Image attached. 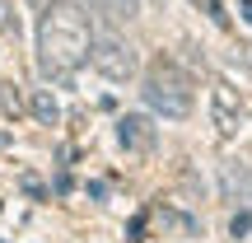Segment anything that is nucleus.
Masks as SVG:
<instances>
[{
    "instance_id": "9d476101",
    "label": "nucleus",
    "mask_w": 252,
    "mask_h": 243,
    "mask_svg": "<svg viewBox=\"0 0 252 243\" xmlns=\"http://www.w3.org/2000/svg\"><path fill=\"white\" fill-rule=\"evenodd\" d=\"M0 108L14 112V117L24 112V94H19V84H14V80H0Z\"/></svg>"
},
{
    "instance_id": "f03ea898",
    "label": "nucleus",
    "mask_w": 252,
    "mask_h": 243,
    "mask_svg": "<svg viewBox=\"0 0 252 243\" xmlns=\"http://www.w3.org/2000/svg\"><path fill=\"white\" fill-rule=\"evenodd\" d=\"M140 99L150 103L159 117H173V122H178V117H187V112H191V80L173 61H154V70L145 75Z\"/></svg>"
},
{
    "instance_id": "f257e3e1",
    "label": "nucleus",
    "mask_w": 252,
    "mask_h": 243,
    "mask_svg": "<svg viewBox=\"0 0 252 243\" xmlns=\"http://www.w3.org/2000/svg\"><path fill=\"white\" fill-rule=\"evenodd\" d=\"M94 52V33H89V14L80 0H52L42 5L37 19V70L47 80L65 84Z\"/></svg>"
},
{
    "instance_id": "9b49d317",
    "label": "nucleus",
    "mask_w": 252,
    "mask_h": 243,
    "mask_svg": "<svg viewBox=\"0 0 252 243\" xmlns=\"http://www.w3.org/2000/svg\"><path fill=\"white\" fill-rule=\"evenodd\" d=\"M0 33L19 37V14H14V0H0Z\"/></svg>"
},
{
    "instance_id": "6e6552de",
    "label": "nucleus",
    "mask_w": 252,
    "mask_h": 243,
    "mask_svg": "<svg viewBox=\"0 0 252 243\" xmlns=\"http://www.w3.org/2000/svg\"><path fill=\"white\" fill-rule=\"evenodd\" d=\"M33 117L42 122V126H56V122H61V103L52 99V89H37L33 94Z\"/></svg>"
},
{
    "instance_id": "f8f14e48",
    "label": "nucleus",
    "mask_w": 252,
    "mask_h": 243,
    "mask_svg": "<svg viewBox=\"0 0 252 243\" xmlns=\"http://www.w3.org/2000/svg\"><path fill=\"white\" fill-rule=\"evenodd\" d=\"M248 229H252V215H248V210H238V215L229 220V234H234V239H243Z\"/></svg>"
},
{
    "instance_id": "2eb2a0df",
    "label": "nucleus",
    "mask_w": 252,
    "mask_h": 243,
    "mask_svg": "<svg viewBox=\"0 0 252 243\" xmlns=\"http://www.w3.org/2000/svg\"><path fill=\"white\" fill-rule=\"evenodd\" d=\"M238 14H243L248 24H252V0H238Z\"/></svg>"
},
{
    "instance_id": "4468645a",
    "label": "nucleus",
    "mask_w": 252,
    "mask_h": 243,
    "mask_svg": "<svg viewBox=\"0 0 252 243\" xmlns=\"http://www.w3.org/2000/svg\"><path fill=\"white\" fill-rule=\"evenodd\" d=\"M238 61H243L248 70H252V42H238Z\"/></svg>"
},
{
    "instance_id": "423d86ee",
    "label": "nucleus",
    "mask_w": 252,
    "mask_h": 243,
    "mask_svg": "<svg viewBox=\"0 0 252 243\" xmlns=\"http://www.w3.org/2000/svg\"><path fill=\"white\" fill-rule=\"evenodd\" d=\"M117 140L126 145V150H154V126H150V117H135V112H131V117H122L117 122Z\"/></svg>"
},
{
    "instance_id": "7ed1b4c3",
    "label": "nucleus",
    "mask_w": 252,
    "mask_h": 243,
    "mask_svg": "<svg viewBox=\"0 0 252 243\" xmlns=\"http://www.w3.org/2000/svg\"><path fill=\"white\" fill-rule=\"evenodd\" d=\"M89 66L103 75V80H131L135 70H140V56H135L131 42H122L117 33H98L94 37V52H89Z\"/></svg>"
},
{
    "instance_id": "ddd939ff",
    "label": "nucleus",
    "mask_w": 252,
    "mask_h": 243,
    "mask_svg": "<svg viewBox=\"0 0 252 243\" xmlns=\"http://www.w3.org/2000/svg\"><path fill=\"white\" fill-rule=\"evenodd\" d=\"M196 5H206V14L215 19V24H224V14H220V5H215V0H196Z\"/></svg>"
},
{
    "instance_id": "1a4fd4ad",
    "label": "nucleus",
    "mask_w": 252,
    "mask_h": 243,
    "mask_svg": "<svg viewBox=\"0 0 252 243\" xmlns=\"http://www.w3.org/2000/svg\"><path fill=\"white\" fill-rule=\"evenodd\" d=\"M159 225L163 229H168V234H182V239H191V234H196V220H191V215H182V210H159Z\"/></svg>"
},
{
    "instance_id": "39448f33",
    "label": "nucleus",
    "mask_w": 252,
    "mask_h": 243,
    "mask_svg": "<svg viewBox=\"0 0 252 243\" xmlns=\"http://www.w3.org/2000/svg\"><path fill=\"white\" fill-rule=\"evenodd\" d=\"M220 192H224V201H252V169L248 164H238V159H229V164H220Z\"/></svg>"
},
{
    "instance_id": "0eeeda50",
    "label": "nucleus",
    "mask_w": 252,
    "mask_h": 243,
    "mask_svg": "<svg viewBox=\"0 0 252 243\" xmlns=\"http://www.w3.org/2000/svg\"><path fill=\"white\" fill-rule=\"evenodd\" d=\"M84 5L89 9H98V14H108V19H126V24H131L135 14H140V0H84Z\"/></svg>"
},
{
    "instance_id": "20e7f679",
    "label": "nucleus",
    "mask_w": 252,
    "mask_h": 243,
    "mask_svg": "<svg viewBox=\"0 0 252 243\" xmlns=\"http://www.w3.org/2000/svg\"><path fill=\"white\" fill-rule=\"evenodd\" d=\"M210 112H215V131L220 136H234L238 122H243V99H238L229 84H215V89H210Z\"/></svg>"
}]
</instances>
